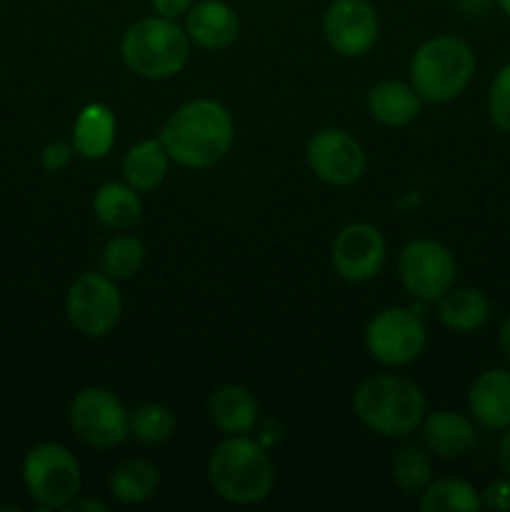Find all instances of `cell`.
Returning <instances> with one entry per match:
<instances>
[{
  "mask_svg": "<svg viewBox=\"0 0 510 512\" xmlns=\"http://www.w3.org/2000/svg\"><path fill=\"white\" fill-rule=\"evenodd\" d=\"M495 5H498V8L503 10L505 18H510V0H495Z\"/></svg>",
  "mask_w": 510,
  "mask_h": 512,
  "instance_id": "d590c367",
  "label": "cell"
},
{
  "mask_svg": "<svg viewBox=\"0 0 510 512\" xmlns=\"http://www.w3.org/2000/svg\"><path fill=\"white\" fill-rule=\"evenodd\" d=\"M183 28L195 48L218 53L238 40L240 15L225 0H198L185 13Z\"/></svg>",
  "mask_w": 510,
  "mask_h": 512,
  "instance_id": "9a60e30c",
  "label": "cell"
},
{
  "mask_svg": "<svg viewBox=\"0 0 510 512\" xmlns=\"http://www.w3.org/2000/svg\"><path fill=\"white\" fill-rule=\"evenodd\" d=\"M388 260V243L375 225L348 223L335 235L330 248L333 270L348 283H368L383 270Z\"/></svg>",
  "mask_w": 510,
  "mask_h": 512,
  "instance_id": "4fadbf2b",
  "label": "cell"
},
{
  "mask_svg": "<svg viewBox=\"0 0 510 512\" xmlns=\"http://www.w3.org/2000/svg\"><path fill=\"white\" fill-rule=\"evenodd\" d=\"M68 323L85 338H103L113 333L123 315L118 280L100 273H83L73 280L65 295Z\"/></svg>",
  "mask_w": 510,
  "mask_h": 512,
  "instance_id": "30bf717a",
  "label": "cell"
},
{
  "mask_svg": "<svg viewBox=\"0 0 510 512\" xmlns=\"http://www.w3.org/2000/svg\"><path fill=\"white\" fill-rule=\"evenodd\" d=\"M205 475L220 500L258 505L273 493L275 463L268 450L248 435H228L210 453Z\"/></svg>",
  "mask_w": 510,
  "mask_h": 512,
  "instance_id": "7a4b0ae2",
  "label": "cell"
},
{
  "mask_svg": "<svg viewBox=\"0 0 510 512\" xmlns=\"http://www.w3.org/2000/svg\"><path fill=\"white\" fill-rule=\"evenodd\" d=\"M398 278L403 288L423 303H438L455 285L458 263L448 245L435 238H415L398 255Z\"/></svg>",
  "mask_w": 510,
  "mask_h": 512,
  "instance_id": "9c48e42d",
  "label": "cell"
},
{
  "mask_svg": "<svg viewBox=\"0 0 510 512\" xmlns=\"http://www.w3.org/2000/svg\"><path fill=\"white\" fill-rule=\"evenodd\" d=\"M175 433V413L163 403H143L130 413V435L143 445H160Z\"/></svg>",
  "mask_w": 510,
  "mask_h": 512,
  "instance_id": "4316f807",
  "label": "cell"
},
{
  "mask_svg": "<svg viewBox=\"0 0 510 512\" xmlns=\"http://www.w3.org/2000/svg\"><path fill=\"white\" fill-rule=\"evenodd\" d=\"M390 478L403 493H423L433 480V460L423 445H403L390 460Z\"/></svg>",
  "mask_w": 510,
  "mask_h": 512,
  "instance_id": "d4e9b609",
  "label": "cell"
},
{
  "mask_svg": "<svg viewBox=\"0 0 510 512\" xmlns=\"http://www.w3.org/2000/svg\"><path fill=\"white\" fill-rule=\"evenodd\" d=\"M490 318V300L478 288H450L438 300V320L453 333H475Z\"/></svg>",
  "mask_w": 510,
  "mask_h": 512,
  "instance_id": "7402d4cb",
  "label": "cell"
},
{
  "mask_svg": "<svg viewBox=\"0 0 510 512\" xmlns=\"http://www.w3.org/2000/svg\"><path fill=\"white\" fill-rule=\"evenodd\" d=\"M425 100L418 90L403 80H380L365 95V108L375 123L385 128H405L413 123L423 110Z\"/></svg>",
  "mask_w": 510,
  "mask_h": 512,
  "instance_id": "e0dca14e",
  "label": "cell"
},
{
  "mask_svg": "<svg viewBox=\"0 0 510 512\" xmlns=\"http://www.w3.org/2000/svg\"><path fill=\"white\" fill-rule=\"evenodd\" d=\"M190 38L178 20L145 15L130 23L120 38L125 68L143 80H168L183 73L190 58Z\"/></svg>",
  "mask_w": 510,
  "mask_h": 512,
  "instance_id": "5b68a950",
  "label": "cell"
},
{
  "mask_svg": "<svg viewBox=\"0 0 510 512\" xmlns=\"http://www.w3.org/2000/svg\"><path fill=\"white\" fill-rule=\"evenodd\" d=\"M420 438L423 448L430 455L443 460H460L473 453L478 443V430L470 415L458 413V410H433L425 413L420 423Z\"/></svg>",
  "mask_w": 510,
  "mask_h": 512,
  "instance_id": "5bb4252c",
  "label": "cell"
},
{
  "mask_svg": "<svg viewBox=\"0 0 510 512\" xmlns=\"http://www.w3.org/2000/svg\"><path fill=\"white\" fill-rule=\"evenodd\" d=\"M478 58L468 40L458 35H433L410 58V85L425 103L443 105L460 98L473 83Z\"/></svg>",
  "mask_w": 510,
  "mask_h": 512,
  "instance_id": "277c9868",
  "label": "cell"
},
{
  "mask_svg": "<svg viewBox=\"0 0 510 512\" xmlns=\"http://www.w3.org/2000/svg\"><path fill=\"white\" fill-rule=\"evenodd\" d=\"M480 500H483V508L495 510V512H508L510 510V478H495L480 490Z\"/></svg>",
  "mask_w": 510,
  "mask_h": 512,
  "instance_id": "f1b7e54d",
  "label": "cell"
},
{
  "mask_svg": "<svg viewBox=\"0 0 510 512\" xmlns=\"http://www.w3.org/2000/svg\"><path fill=\"white\" fill-rule=\"evenodd\" d=\"M305 163L310 173L333 188H350L368 168L363 145L343 128H320L305 145Z\"/></svg>",
  "mask_w": 510,
  "mask_h": 512,
  "instance_id": "8fae6325",
  "label": "cell"
},
{
  "mask_svg": "<svg viewBox=\"0 0 510 512\" xmlns=\"http://www.w3.org/2000/svg\"><path fill=\"white\" fill-rule=\"evenodd\" d=\"M488 118L500 133L510 135V63L500 65L488 88Z\"/></svg>",
  "mask_w": 510,
  "mask_h": 512,
  "instance_id": "83f0119b",
  "label": "cell"
},
{
  "mask_svg": "<svg viewBox=\"0 0 510 512\" xmlns=\"http://www.w3.org/2000/svg\"><path fill=\"white\" fill-rule=\"evenodd\" d=\"M498 463H500V470H503V475H508L510 478V428L503 430V435H500L498 440Z\"/></svg>",
  "mask_w": 510,
  "mask_h": 512,
  "instance_id": "1f68e13d",
  "label": "cell"
},
{
  "mask_svg": "<svg viewBox=\"0 0 510 512\" xmlns=\"http://www.w3.org/2000/svg\"><path fill=\"white\" fill-rule=\"evenodd\" d=\"M68 512H80V510H90V512H108V505L105 503H100V500H95V498H75L73 503L68 505V508H65Z\"/></svg>",
  "mask_w": 510,
  "mask_h": 512,
  "instance_id": "d6a6232c",
  "label": "cell"
},
{
  "mask_svg": "<svg viewBox=\"0 0 510 512\" xmlns=\"http://www.w3.org/2000/svg\"><path fill=\"white\" fill-rule=\"evenodd\" d=\"M73 155H75L73 143L55 140V143H48L43 148V153H40V163H43V168L50 170V173H60V170L68 168Z\"/></svg>",
  "mask_w": 510,
  "mask_h": 512,
  "instance_id": "f546056e",
  "label": "cell"
},
{
  "mask_svg": "<svg viewBox=\"0 0 510 512\" xmlns=\"http://www.w3.org/2000/svg\"><path fill=\"white\" fill-rule=\"evenodd\" d=\"M353 413L383 438H408L420 428L428 403L418 383L403 375H373L353 393Z\"/></svg>",
  "mask_w": 510,
  "mask_h": 512,
  "instance_id": "3957f363",
  "label": "cell"
},
{
  "mask_svg": "<svg viewBox=\"0 0 510 512\" xmlns=\"http://www.w3.org/2000/svg\"><path fill=\"white\" fill-rule=\"evenodd\" d=\"M145 263V248L135 235L120 230L105 243L100 253V270L113 280H130L140 273Z\"/></svg>",
  "mask_w": 510,
  "mask_h": 512,
  "instance_id": "484cf974",
  "label": "cell"
},
{
  "mask_svg": "<svg viewBox=\"0 0 510 512\" xmlns=\"http://www.w3.org/2000/svg\"><path fill=\"white\" fill-rule=\"evenodd\" d=\"M323 35L330 50L343 58H363L380 38V15L370 0H330L323 15Z\"/></svg>",
  "mask_w": 510,
  "mask_h": 512,
  "instance_id": "7c38bea8",
  "label": "cell"
},
{
  "mask_svg": "<svg viewBox=\"0 0 510 512\" xmlns=\"http://www.w3.org/2000/svg\"><path fill=\"white\" fill-rule=\"evenodd\" d=\"M158 140L170 160L183 168L203 170L220 163L235 143L233 113L220 100L195 98L175 108L160 125Z\"/></svg>",
  "mask_w": 510,
  "mask_h": 512,
  "instance_id": "6da1fadb",
  "label": "cell"
},
{
  "mask_svg": "<svg viewBox=\"0 0 510 512\" xmlns=\"http://www.w3.org/2000/svg\"><path fill=\"white\" fill-rule=\"evenodd\" d=\"M490 3H495V0H455V5L468 15L485 13V10L490 8Z\"/></svg>",
  "mask_w": 510,
  "mask_h": 512,
  "instance_id": "e575fe53",
  "label": "cell"
},
{
  "mask_svg": "<svg viewBox=\"0 0 510 512\" xmlns=\"http://www.w3.org/2000/svg\"><path fill=\"white\" fill-rule=\"evenodd\" d=\"M170 155L158 138H145L135 143L123 158V180L138 193H150L163 185L170 168Z\"/></svg>",
  "mask_w": 510,
  "mask_h": 512,
  "instance_id": "ffe728a7",
  "label": "cell"
},
{
  "mask_svg": "<svg viewBox=\"0 0 510 512\" xmlns=\"http://www.w3.org/2000/svg\"><path fill=\"white\" fill-rule=\"evenodd\" d=\"M468 415L478 428L503 433L510 428V370L490 368L473 380Z\"/></svg>",
  "mask_w": 510,
  "mask_h": 512,
  "instance_id": "2e32d148",
  "label": "cell"
},
{
  "mask_svg": "<svg viewBox=\"0 0 510 512\" xmlns=\"http://www.w3.org/2000/svg\"><path fill=\"white\" fill-rule=\"evenodd\" d=\"M420 510L423 512H478L483 510L480 490H475L468 480L440 478L430 480L420 493Z\"/></svg>",
  "mask_w": 510,
  "mask_h": 512,
  "instance_id": "cb8c5ba5",
  "label": "cell"
},
{
  "mask_svg": "<svg viewBox=\"0 0 510 512\" xmlns=\"http://www.w3.org/2000/svg\"><path fill=\"white\" fill-rule=\"evenodd\" d=\"M193 0H150V10L160 18L168 20H180L185 18V13L190 10Z\"/></svg>",
  "mask_w": 510,
  "mask_h": 512,
  "instance_id": "4dcf8cb0",
  "label": "cell"
},
{
  "mask_svg": "<svg viewBox=\"0 0 510 512\" xmlns=\"http://www.w3.org/2000/svg\"><path fill=\"white\" fill-rule=\"evenodd\" d=\"M118 120L105 103H90L78 113L70 133L75 155L85 160H103L113 150Z\"/></svg>",
  "mask_w": 510,
  "mask_h": 512,
  "instance_id": "ac0fdd59",
  "label": "cell"
},
{
  "mask_svg": "<svg viewBox=\"0 0 510 512\" xmlns=\"http://www.w3.org/2000/svg\"><path fill=\"white\" fill-rule=\"evenodd\" d=\"M110 495L123 505H140L160 488V473L148 460H125L110 475Z\"/></svg>",
  "mask_w": 510,
  "mask_h": 512,
  "instance_id": "603a6c76",
  "label": "cell"
},
{
  "mask_svg": "<svg viewBox=\"0 0 510 512\" xmlns=\"http://www.w3.org/2000/svg\"><path fill=\"white\" fill-rule=\"evenodd\" d=\"M23 483L40 510H65L80 495L83 473L65 445L40 443L25 455Z\"/></svg>",
  "mask_w": 510,
  "mask_h": 512,
  "instance_id": "8992f818",
  "label": "cell"
},
{
  "mask_svg": "<svg viewBox=\"0 0 510 512\" xmlns=\"http://www.w3.org/2000/svg\"><path fill=\"white\" fill-rule=\"evenodd\" d=\"M498 348H500V355H503V358H505V363L510 365V313L505 315V320H503V323H500Z\"/></svg>",
  "mask_w": 510,
  "mask_h": 512,
  "instance_id": "836d02e7",
  "label": "cell"
},
{
  "mask_svg": "<svg viewBox=\"0 0 510 512\" xmlns=\"http://www.w3.org/2000/svg\"><path fill=\"white\" fill-rule=\"evenodd\" d=\"M210 420L225 435H248L258 423V400L243 385H223L210 395Z\"/></svg>",
  "mask_w": 510,
  "mask_h": 512,
  "instance_id": "d6986e66",
  "label": "cell"
},
{
  "mask_svg": "<svg viewBox=\"0 0 510 512\" xmlns=\"http://www.w3.org/2000/svg\"><path fill=\"white\" fill-rule=\"evenodd\" d=\"M428 328L413 308H385L365 328V348L385 368H405L425 353Z\"/></svg>",
  "mask_w": 510,
  "mask_h": 512,
  "instance_id": "ba28073f",
  "label": "cell"
},
{
  "mask_svg": "<svg viewBox=\"0 0 510 512\" xmlns=\"http://www.w3.org/2000/svg\"><path fill=\"white\" fill-rule=\"evenodd\" d=\"M93 213L105 228L110 230H130L143 218V198L133 185L105 183L95 190Z\"/></svg>",
  "mask_w": 510,
  "mask_h": 512,
  "instance_id": "44dd1931",
  "label": "cell"
},
{
  "mask_svg": "<svg viewBox=\"0 0 510 512\" xmlns=\"http://www.w3.org/2000/svg\"><path fill=\"white\" fill-rule=\"evenodd\" d=\"M68 423L80 443L93 450H113L130 438V410L113 390L100 385L75 393Z\"/></svg>",
  "mask_w": 510,
  "mask_h": 512,
  "instance_id": "52a82bcc",
  "label": "cell"
}]
</instances>
